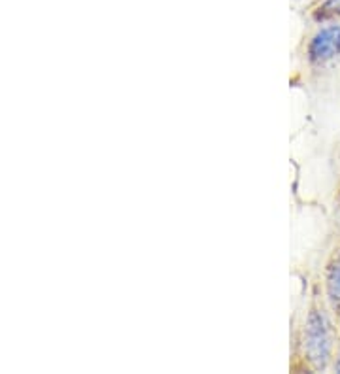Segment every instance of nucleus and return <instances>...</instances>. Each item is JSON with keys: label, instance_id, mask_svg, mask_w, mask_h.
I'll use <instances>...</instances> for the list:
<instances>
[{"label": "nucleus", "instance_id": "f257e3e1", "mask_svg": "<svg viewBox=\"0 0 340 374\" xmlns=\"http://www.w3.org/2000/svg\"><path fill=\"white\" fill-rule=\"evenodd\" d=\"M331 350H333V342H331V329L325 314L320 310H310L306 317L305 325V353L312 367L317 370H323L327 367L329 359H331Z\"/></svg>", "mask_w": 340, "mask_h": 374}, {"label": "nucleus", "instance_id": "f03ea898", "mask_svg": "<svg viewBox=\"0 0 340 374\" xmlns=\"http://www.w3.org/2000/svg\"><path fill=\"white\" fill-rule=\"evenodd\" d=\"M340 53V25H327L312 36L308 44V61L312 64H325Z\"/></svg>", "mask_w": 340, "mask_h": 374}, {"label": "nucleus", "instance_id": "7ed1b4c3", "mask_svg": "<svg viewBox=\"0 0 340 374\" xmlns=\"http://www.w3.org/2000/svg\"><path fill=\"white\" fill-rule=\"evenodd\" d=\"M325 288H327V297L331 305L340 306V252L339 255H334L333 263L329 267Z\"/></svg>", "mask_w": 340, "mask_h": 374}, {"label": "nucleus", "instance_id": "20e7f679", "mask_svg": "<svg viewBox=\"0 0 340 374\" xmlns=\"http://www.w3.org/2000/svg\"><path fill=\"white\" fill-rule=\"evenodd\" d=\"M323 8H325L329 13H340V0H325Z\"/></svg>", "mask_w": 340, "mask_h": 374}, {"label": "nucleus", "instance_id": "39448f33", "mask_svg": "<svg viewBox=\"0 0 340 374\" xmlns=\"http://www.w3.org/2000/svg\"><path fill=\"white\" fill-rule=\"evenodd\" d=\"M334 370L340 373V350H339V357H336V363H334Z\"/></svg>", "mask_w": 340, "mask_h": 374}]
</instances>
